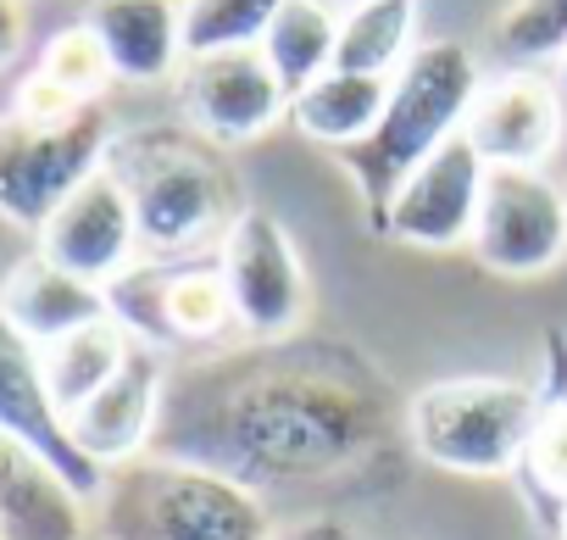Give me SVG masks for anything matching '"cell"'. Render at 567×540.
<instances>
[{
    "label": "cell",
    "instance_id": "17",
    "mask_svg": "<svg viewBox=\"0 0 567 540\" xmlns=\"http://www.w3.org/2000/svg\"><path fill=\"white\" fill-rule=\"evenodd\" d=\"M0 313H7V318H12V329H18L23 340H34L40 351H45V346H56L62 335L84 329V324L112 318V307H106V291H101V285L73 279L68 267L45 262L40 251H34L29 262H18L12 274H7V285H0Z\"/></svg>",
    "mask_w": 567,
    "mask_h": 540
},
{
    "label": "cell",
    "instance_id": "28",
    "mask_svg": "<svg viewBox=\"0 0 567 540\" xmlns=\"http://www.w3.org/2000/svg\"><path fill=\"white\" fill-rule=\"evenodd\" d=\"M23 51V0H0V73Z\"/></svg>",
    "mask_w": 567,
    "mask_h": 540
},
{
    "label": "cell",
    "instance_id": "23",
    "mask_svg": "<svg viewBox=\"0 0 567 540\" xmlns=\"http://www.w3.org/2000/svg\"><path fill=\"white\" fill-rule=\"evenodd\" d=\"M284 0H184V57H217V51H261Z\"/></svg>",
    "mask_w": 567,
    "mask_h": 540
},
{
    "label": "cell",
    "instance_id": "19",
    "mask_svg": "<svg viewBox=\"0 0 567 540\" xmlns=\"http://www.w3.org/2000/svg\"><path fill=\"white\" fill-rule=\"evenodd\" d=\"M384 101H390V79H368V73H346V68H329L323 79H312L296 101H290V118L307 140L318 145H357L373 134V123L384 118Z\"/></svg>",
    "mask_w": 567,
    "mask_h": 540
},
{
    "label": "cell",
    "instance_id": "6",
    "mask_svg": "<svg viewBox=\"0 0 567 540\" xmlns=\"http://www.w3.org/2000/svg\"><path fill=\"white\" fill-rule=\"evenodd\" d=\"M117 129L112 112L95 101L73 118L34 123V118H0V217L40 234L51 212L106 167Z\"/></svg>",
    "mask_w": 567,
    "mask_h": 540
},
{
    "label": "cell",
    "instance_id": "9",
    "mask_svg": "<svg viewBox=\"0 0 567 540\" xmlns=\"http://www.w3.org/2000/svg\"><path fill=\"white\" fill-rule=\"evenodd\" d=\"M567 251V190L539 167H489L473 223V256L501 279H534Z\"/></svg>",
    "mask_w": 567,
    "mask_h": 540
},
{
    "label": "cell",
    "instance_id": "26",
    "mask_svg": "<svg viewBox=\"0 0 567 540\" xmlns=\"http://www.w3.org/2000/svg\"><path fill=\"white\" fill-rule=\"evenodd\" d=\"M528 479L550 496V518H556V507L567 501V396L561 401H550L545 407V418H539V429H534V446H528Z\"/></svg>",
    "mask_w": 567,
    "mask_h": 540
},
{
    "label": "cell",
    "instance_id": "30",
    "mask_svg": "<svg viewBox=\"0 0 567 540\" xmlns=\"http://www.w3.org/2000/svg\"><path fill=\"white\" fill-rule=\"evenodd\" d=\"M556 90H561V95H567V51H561V57H556Z\"/></svg>",
    "mask_w": 567,
    "mask_h": 540
},
{
    "label": "cell",
    "instance_id": "8",
    "mask_svg": "<svg viewBox=\"0 0 567 540\" xmlns=\"http://www.w3.org/2000/svg\"><path fill=\"white\" fill-rule=\"evenodd\" d=\"M217 267H223V285L239 318L245 340H290L307 324L312 307V285H307V267L296 256V240L272 212L245 206L239 223L223 234L217 245Z\"/></svg>",
    "mask_w": 567,
    "mask_h": 540
},
{
    "label": "cell",
    "instance_id": "18",
    "mask_svg": "<svg viewBox=\"0 0 567 540\" xmlns=\"http://www.w3.org/2000/svg\"><path fill=\"white\" fill-rule=\"evenodd\" d=\"M90 29L101 34L112 73L123 84H156L184 62L178 0H95Z\"/></svg>",
    "mask_w": 567,
    "mask_h": 540
},
{
    "label": "cell",
    "instance_id": "16",
    "mask_svg": "<svg viewBox=\"0 0 567 540\" xmlns=\"http://www.w3.org/2000/svg\"><path fill=\"white\" fill-rule=\"evenodd\" d=\"M90 501L18 435L0 429V540H84Z\"/></svg>",
    "mask_w": 567,
    "mask_h": 540
},
{
    "label": "cell",
    "instance_id": "21",
    "mask_svg": "<svg viewBox=\"0 0 567 540\" xmlns=\"http://www.w3.org/2000/svg\"><path fill=\"white\" fill-rule=\"evenodd\" d=\"M334 51H340V12L329 0H284V12L261 40V57L278 73V84L290 90V101L334 68Z\"/></svg>",
    "mask_w": 567,
    "mask_h": 540
},
{
    "label": "cell",
    "instance_id": "27",
    "mask_svg": "<svg viewBox=\"0 0 567 540\" xmlns=\"http://www.w3.org/2000/svg\"><path fill=\"white\" fill-rule=\"evenodd\" d=\"M272 540H357V534H351L346 518H334V512H312V518H296V523L272 529Z\"/></svg>",
    "mask_w": 567,
    "mask_h": 540
},
{
    "label": "cell",
    "instance_id": "31",
    "mask_svg": "<svg viewBox=\"0 0 567 540\" xmlns=\"http://www.w3.org/2000/svg\"><path fill=\"white\" fill-rule=\"evenodd\" d=\"M329 7H334V12L346 18V12H357V7H368V0H329Z\"/></svg>",
    "mask_w": 567,
    "mask_h": 540
},
{
    "label": "cell",
    "instance_id": "29",
    "mask_svg": "<svg viewBox=\"0 0 567 540\" xmlns=\"http://www.w3.org/2000/svg\"><path fill=\"white\" fill-rule=\"evenodd\" d=\"M550 534H556V540H567V501L556 507V518H550Z\"/></svg>",
    "mask_w": 567,
    "mask_h": 540
},
{
    "label": "cell",
    "instance_id": "3",
    "mask_svg": "<svg viewBox=\"0 0 567 540\" xmlns=\"http://www.w3.org/2000/svg\"><path fill=\"white\" fill-rule=\"evenodd\" d=\"M478 84H484V73L462 40H423L412 51V62L390 79V101H384V118L373 123V134L340 151L346 173L362 190L373 234H384L390 201L406 184V173L417 162H429L445 140L462 134Z\"/></svg>",
    "mask_w": 567,
    "mask_h": 540
},
{
    "label": "cell",
    "instance_id": "25",
    "mask_svg": "<svg viewBox=\"0 0 567 540\" xmlns=\"http://www.w3.org/2000/svg\"><path fill=\"white\" fill-rule=\"evenodd\" d=\"M495 51L517 68L567 51V0H512L495 23Z\"/></svg>",
    "mask_w": 567,
    "mask_h": 540
},
{
    "label": "cell",
    "instance_id": "20",
    "mask_svg": "<svg viewBox=\"0 0 567 540\" xmlns=\"http://www.w3.org/2000/svg\"><path fill=\"white\" fill-rule=\"evenodd\" d=\"M134 351V335L117 324V318H101V324H84L73 335H62L56 346L40 351V368H45V390L56 401V412H79L95 390H106L117 379V368L128 363Z\"/></svg>",
    "mask_w": 567,
    "mask_h": 540
},
{
    "label": "cell",
    "instance_id": "11",
    "mask_svg": "<svg viewBox=\"0 0 567 540\" xmlns=\"http://www.w3.org/2000/svg\"><path fill=\"white\" fill-rule=\"evenodd\" d=\"M40 240V256L68 267L73 279L84 285H112L123 279L128 267L140 262V223H134V206L123 195V184L101 167L95 179H84L56 212L51 223L34 234Z\"/></svg>",
    "mask_w": 567,
    "mask_h": 540
},
{
    "label": "cell",
    "instance_id": "4",
    "mask_svg": "<svg viewBox=\"0 0 567 540\" xmlns=\"http://www.w3.org/2000/svg\"><path fill=\"white\" fill-rule=\"evenodd\" d=\"M90 529L101 540H272L256 490L167 457L106 468V485L90 501Z\"/></svg>",
    "mask_w": 567,
    "mask_h": 540
},
{
    "label": "cell",
    "instance_id": "10",
    "mask_svg": "<svg viewBox=\"0 0 567 540\" xmlns=\"http://www.w3.org/2000/svg\"><path fill=\"white\" fill-rule=\"evenodd\" d=\"M178 106L189 129L206 134L212 145H250L290 112V90L278 84L261 51H217V57H184Z\"/></svg>",
    "mask_w": 567,
    "mask_h": 540
},
{
    "label": "cell",
    "instance_id": "7",
    "mask_svg": "<svg viewBox=\"0 0 567 540\" xmlns=\"http://www.w3.org/2000/svg\"><path fill=\"white\" fill-rule=\"evenodd\" d=\"M112 318L151 351H217L239 318L217 262H134L106 285Z\"/></svg>",
    "mask_w": 567,
    "mask_h": 540
},
{
    "label": "cell",
    "instance_id": "1",
    "mask_svg": "<svg viewBox=\"0 0 567 540\" xmlns=\"http://www.w3.org/2000/svg\"><path fill=\"white\" fill-rule=\"evenodd\" d=\"M395 435L406 407L362 346L290 335L173 363L145 457L212 468L261 496L390 479Z\"/></svg>",
    "mask_w": 567,
    "mask_h": 540
},
{
    "label": "cell",
    "instance_id": "24",
    "mask_svg": "<svg viewBox=\"0 0 567 540\" xmlns=\"http://www.w3.org/2000/svg\"><path fill=\"white\" fill-rule=\"evenodd\" d=\"M34 73H40L45 84H56L62 95H73L79 106H95V101L106 95V84L117 79V73H112V57H106V45H101V34L90 29V18L56 29V34L45 40Z\"/></svg>",
    "mask_w": 567,
    "mask_h": 540
},
{
    "label": "cell",
    "instance_id": "2",
    "mask_svg": "<svg viewBox=\"0 0 567 540\" xmlns=\"http://www.w3.org/2000/svg\"><path fill=\"white\" fill-rule=\"evenodd\" d=\"M106 173L134 206L145 262H189L195 251L223 245V234L245 212L234 162L206 134L178 123H145L117 134L106 151Z\"/></svg>",
    "mask_w": 567,
    "mask_h": 540
},
{
    "label": "cell",
    "instance_id": "15",
    "mask_svg": "<svg viewBox=\"0 0 567 540\" xmlns=\"http://www.w3.org/2000/svg\"><path fill=\"white\" fill-rule=\"evenodd\" d=\"M167 357L140 346L128 351V363L117 368V379L106 390H95L79 412H68V435L73 446L106 473V468H123L134 457L151 451V435H156V412H162V385H167Z\"/></svg>",
    "mask_w": 567,
    "mask_h": 540
},
{
    "label": "cell",
    "instance_id": "12",
    "mask_svg": "<svg viewBox=\"0 0 567 540\" xmlns=\"http://www.w3.org/2000/svg\"><path fill=\"white\" fill-rule=\"evenodd\" d=\"M484 179H489V167L467 145V134L445 140L395 190L384 234H395L406 245H429V251L473 245V223H478V206H484Z\"/></svg>",
    "mask_w": 567,
    "mask_h": 540
},
{
    "label": "cell",
    "instance_id": "5",
    "mask_svg": "<svg viewBox=\"0 0 567 540\" xmlns=\"http://www.w3.org/2000/svg\"><path fill=\"white\" fill-rule=\"evenodd\" d=\"M545 396L517 379H440L406 401V446L451 473L495 479L528 462Z\"/></svg>",
    "mask_w": 567,
    "mask_h": 540
},
{
    "label": "cell",
    "instance_id": "14",
    "mask_svg": "<svg viewBox=\"0 0 567 540\" xmlns=\"http://www.w3.org/2000/svg\"><path fill=\"white\" fill-rule=\"evenodd\" d=\"M0 429L7 435H18L23 446H34L84 501H95L101 496V485H106V473L73 446V435H68V418L56 412V401H51V390H45V368H40V346L34 340H23L18 329H12V318L0 313Z\"/></svg>",
    "mask_w": 567,
    "mask_h": 540
},
{
    "label": "cell",
    "instance_id": "13",
    "mask_svg": "<svg viewBox=\"0 0 567 540\" xmlns=\"http://www.w3.org/2000/svg\"><path fill=\"white\" fill-rule=\"evenodd\" d=\"M462 134L484 167H539L561 140V90L534 68L484 79Z\"/></svg>",
    "mask_w": 567,
    "mask_h": 540
},
{
    "label": "cell",
    "instance_id": "22",
    "mask_svg": "<svg viewBox=\"0 0 567 540\" xmlns=\"http://www.w3.org/2000/svg\"><path fill=\"white\" fill-rule=\"evenodd\" d=\"M417 51V0H368V7L340 18V51L334 68L395 79Z\"/></svg>",
    "mask_w": 567,
    "mask_h": 540
}]
</instances>
